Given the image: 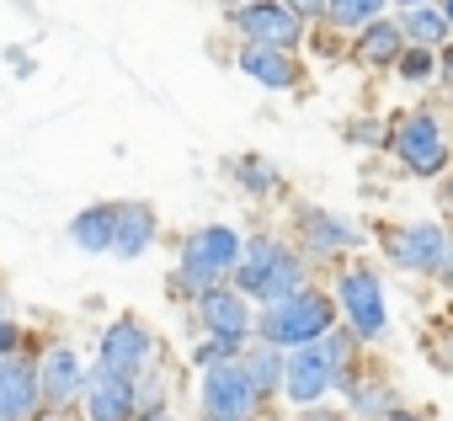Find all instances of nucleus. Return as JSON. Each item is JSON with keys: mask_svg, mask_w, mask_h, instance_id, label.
<instances>
[{"mask_svg": "<svg viewBox=\"0 0 453 421\" xmlns=\"http://www.w3.org/2000/svg\"><path fill=\"white\" fill-rule=\"evenodd\" d=\"M442 86H453V43L442 49Z\"/></svg>", "mask_w": 453, "mask_h": 421, "instance_id": "nucleus-29", "label": "nucleus"}, {"mask_svg": "<svg viewBox=\"0 0 453 421\" xmlns=\"http://www.w3.org/2000/svg\"><path fill=\"white\" fill-rule=\"evenodd\" d=\"M400 6H405V11H421V6H426V0H400Z\"/></svg>", "mask_w": 453, "mask_h": 421, "instance_id": "nucleus-33", "label": "nucleus"}, {"mask_svg": "<svg viewBox=\"0 0 453 421\" xmlns=\"http://www.w3.org/2000/svg\"><path fill=\"white\" fill-rule=\"evenodd\" d=\"M405 49H411V43H405V27H395V22H373V27H363V38H357V59H363V65H400Z\"/></svg>", "mask_w": 453, "mask_h": 421, "instance_id": "nucleus-19", "label": "nucleus"}, {"mask_svg": "<svg viewBox=\"0 0 453 421\" xmlns=\"http://www.w3.org/2000/svg\"><path fill=\"white\" fill-rule=\"evenodd\" d=\"M38 394H43V379L33 363L0 357V421H27L38 410Z\"/></svg>", "mask_w": 453, "mask_h": 421, "instance_id": "nucleus-12", "label": "nucleus"}, {"mask_svg": "<svg viewBox=\"0 0 453 421\" xmlns=\"http://www.w3.org/2000/svg\"><path fill=\"white\" fill-rule=\"evenodd\" d=\"M235 283L241 294L262 299V304H283L288 294L304 288V262L294 251H283L278 241H251L241 251V267H235Z\"/></svg>", "mask_w": 453, "mask_h": 421, "instance_id": "nucleus-3", "label": "nucleus"}, {"mask_svg": "<svg viewBox=\"0 0 453 421\" xmlns=\"http://www.w3.org/2000/svg\"><path fill=\"white\" fill-rule=\"evenodd\" d=\"M12 347H17V325L0 320V357H12Z\"/></svg>", "mask_w": 453, "mask_h": 421, "instance_id": "nucleus-28", "label": "nucleus"}, {"mask_svg": "<svg viewBox=\"0 0 453 421\" xmlns=\"http://www.w3.org/2000/svg\"><path fill=\"white\" fill-rule=\"evenodd\" d=\"M379 11H384V0H331L326 17H331L336 27H373Z\"/></svg>", "mask_w": 453, "mask_h": 421, "instance_id": "nucleus-23", "label": "nucleus"}, {"mask_svg": "<svg viewBox=\"0 0 453 421\" xmlns=\"http://www.w3.org/2000/svg\"><path fill=\"white\" fill-rule=\"evenodd\" d=\"M442 11H448V22H453V0H448V6H442Z\"/></svg>", "mask_w": 453, "mask_h": 421, "instance_id": "nucleus-35", "label": "nucleus"}, {"mask_svg": "<svg viewBox=\"0 0 453 421\" xmlns=\"http://www.w3.org/2000/svg\"><path fill=\"white\" fill-rule=\"evenodd\" d=\"M197 315H203V325L219 336V341H246L251 336V310H246V299H241V288H208L203 299H197Z\"/></svg>", "mask_w": 453, "mask_h": 421, "instance_id": "nucleus-11", "label": "nucleus"}, {"mask_svg": "<svg viewBox=\"0 0 453 421\" xmlns=\"http://www.w3.org/2000/svg\"><path fill=\"white\" fill-rule=\"evenodd\" d=\"M70 241L81 251H112V241H118V208L96 203V208H86V214H75L70 219Z\"/></svg>", "mask_w": 453, "mask_h": 421, "instance_id": "nucleus-17", "label": "nucleus"}, {"mask_svg": "<svg viewBox=\"0 0 453 421\" xmlns=\"http://www.w3.org/2000/svg\"><path fill=\"white\" fill-rule=\"evenodd\" d=\"M86 405H91V421H128L134 405H139V389H134V373L123 368H96L86 379Z\"/></svg>", "mask_w": 453, "mask_h": 421, "instance_id": "nucleus-10", "label": "nucleus"}, {"mask_svg": "<svg viewBox=\"0 0 453 421\" xmlns=\"http://www.w3.org/2000/svg\"><path fill=\"white\" fill-rule=\"evenodd\" d=\"M400 27H405V43H411V49H448V27H453V22H448V11L421 6V11H411Z\"/></svg>", "mask_w": 453, "mask_h": 421, "instance_id": "nucleus-20", "label": "nucleus"}, {"mask_svg": "<svg viewBox=\"0 0 453 421\" xmlns=\"http://www.w3.org/2000/svg\"><path fill=\"white\" fill-rule=\"evenodd\" d=\"M336 304H342L352 336H363V341H379L384 336L389 310H384V288H379V272L373 267H347L342 283H336Z\"/></svg>", "mask_w": 453, "mask_h": 421, "instance_id": "nucleus-6", "label": "nucleus"}, {"mask_svg": "<svg viewBox=\"0 0 453 421\" xmlns=\"http://www.w3.org/2000/svg\"><path fill=\"white\" fill-rule=\"evenodd\" d=\"M347 139H357V144H379V139H389V134H384V128H368V118H363V123L347 128Z\"/></svg>", "mask_w": 453, "mask_h": 421, "instance_id": "nucleus-27", "label": "nucleus"}, {"mask_svg": "<svg viewBox=\"0 0 453 421\" xmlns=\"http://www.w3.org/2000/svg\"><path fill=\"white\" fill-rule=\"evenodd\" d=\"M241 70H246L251 80L273 86V91L299 86V65H294V54H288V49H262V43H251V49L241 54Z\"/></svg>", "mask_w": 453, "mask_h": 421, "instance_id": "nucleus-14", "label": "nucleus"}, {"mask_svg": "<svg viewBox=\"0 0 453 421\" xmlns=\"http://www.w3.org/2000/svg\"><path fill=\"white\" fill-rule=\"evenodd\" d=\"M389 144H395V155L411 176H442L448 171V139H442V123L432 112H405L395 123Z\"/></svg>", "mask_w": 453, "mask_h": 421, "instance_id": "nucleus-5", "label": "nucleus"}, {"mask_svg": "<svg viewBox=\"0 0 453 421\" xmlns=\"http://www.w3.org/2000/svg\"><path fill=\"white\" fill-rule=\"evenodd\" d=\"M150 241H155V208L123 203L118 208V241H112V251L118 256H139V251H150Z\"/></svg>", "mask_w": 453, "mask_h": 421, "instance_id": "nucleus-18", "label": "nucleus"}, {"mask_svg": "<svg viewBox=\"0 0 453 421\" xmlns=\"http://www.w3.org/2000/svg\"><path fill=\"white\" fill-rule=\"evenodd\" d=\"M235 176H241V187H246V192H273V187H278V171H273L267 160H257V155H251V160H241V171H235Z\"/></svg>", "mask_w": 453, "mask_h": 421, "instance_id": "nucleus-25", "label": "nucleus"}, {"mask_svg": "<svg viewBox=\"0 0 453 421\" xmlns=\"http://www.w3.org/2000/svg\"><path fill=\"white\" fill-rule=\"evenodd\" d=\"M331 320H336V304L326 299V294H315V288H299V294H288L283 304H267V315H262V341L267 347H310V341H320V336H331Z\"/></svg>", "mask_w": 453, "mask_h": 421, "instance_id": "nucleus-2", "label": "nucleus"}, {"mask_svg": "<svg viewBox=\"0 0 453 421\" xmlns=\"http://www.w3.org/2000/svg\"><path fill=\"white\" fill-rule=\"evenodd\" d=\"M352 410L357 416H395V389H389V379H379V384H352Z\"/></svg>", "mask_w": 453, "mask_h": 421, "instance_id": "nucleus-22", "label": "nucleus"}, {"mask_svg": "<svg viewBox=\"0 0 453 421\" xmlns=\"http://www.w3.org/2000/svg\"><path fill=\"white\" fill-rule=\"evenodd\" d=\"M241 251H246V246H241V235H235L230 225H208V230H197V235L187 241V251H181V283L197 288V294L219 288L224 272L241 267Z\"/></svg>", "mask_w": 453, "mask_h": 421, "instance_id": "nucleus-4", "label": "nucleus"}, {"mask_svg": "<svg viewBox=\"0 0 453 421\" xmlns=\"http://www.w3.org/2000/svg\"><path fill=\"white\" fill-rule=\"evenodd\" d=\"M384 251L400 272H442L448 262V230L432 225V219H416V225H395L384 230Z\"/></svg>", "mask_w": 453, "mask_h": 421, "instance_id": "nucleus-7", "label": "nucleus"}, {"mask_svg": "<svg viewBox=\"0 0 453 421\" xmlns=\"http://www.w3.org/2000/svg\"><path fill=\"white\" fill-rule=\"evenodd\" d=\"M257 384L246 373V363H213L203 379V410L208 421H246L257 410Z\"/></svg>", "mask_w": 453, "mask_h": 421, "instance_id": "nucleus-8", "label": "nucleus"}, {"mask_svg": "<svg viewBox=\"0 0 453 421\" xmlns=\"http://www.w3.org/2000/svg\"><path fill=\"white\" fill-rule=\"evenodd\" d=\"M395 70H400V75H405V80H411V86H426V80H432V70H437V65H432V49H405V54H400V65H395Z\"/></svg>", "mask_w": 453, "mask_h": 421, "instance_id": "nucleus-24", "label": "nucleus"}, {"mask_svg": "<svg viewBox=\"0 0 453 421\" xmlns=\"http://www.w3.org/2000/svg\"><path fill=\"white\" fill-rule=\"evenodd\" d=\"M442 278L453 283V241H448V262H442Z\"/></svg>", "mask_w": 453, "mask_h": 421, "instance_id": "nucleus-32", "label": "nucleus"}, {"mask_svg": "<svg viewBox=\"0 0 453 421\" xmlns=\"http://www.w3.org/2000/svg\"><path fill=\"white\" fill-rule=\"evenodd\" d=\"M389 421H432V416H421V410H395Z\"/></svg>", "mask_w": 453, "mask_h": 421, "instance_id": "nucleus-31", "label": "nucleus"}, {"mask_svg": "<svg viewBox=\"0 0 453 421\" xmlns=\"http://www.w3.org/2000/svg\"><path fill=\"white\" fill-rule=\"evenodd\" d=\"M144 357H150V336H144V325H139V320H118V325L102 336V363H107V368L134 373Z\"/></svg>", "mask_w": 453, "mask_h": 421, "instance_id": "nucleus-15", "label": "nucleus"}, {"mask_svg": "<svg viewBox=\"0 0 453 421\" xmlns=\"http://www.w3.org/2000/svg\"><path fill=\"white\" fill-rule=\"evenodd\" d=\"M235 27L251 38V43H262V49H294L299 43V17L283 6V0H251V6H241L235 11Z\"/></svg>", "mask_w": 453, "mask_h": 421, "instance_id": "nucleus-9", "label": "nucleus"}, {"mask_svg": "<svg viewBox=\"0 0 453 421\" xmlns=\"http://www.w3.org/2000/svg\"><path fill=\"white\" fill-rule=\"evenodd\" d=\"M299 235H304V251H315V256H336V251L357 246V225L326 214V208H304V214H299Z\"/></svg>", "mask_w": 453, "mask_h": 421, "instance_id": "nucleus-13", "label": "nucleus"}, {"mask_svg": "<svg viewBox=\"0 0 453 421\" xmlns=\"http://www.w3.org/2000/svg\"><path fill=\"white\" fill-rule=\"evenodd\" d=\"M246 363V373H251V384L262 389V394H273V389H283V373H288V363H283V352L278 347H257L251 357H241Z\"/></svg>", "mask_w": 453, "mask_h": 421, "instance_id": "nucleus-21", "label": "nucleus"}, {"mask_svg": "<svg viewBox=\"0 0 453 421\" xmlns=\"http://www.w3.org/2000/svg\"><path fill=\"white\" fill-rule=\"evenodd\" d=\"M347 363H352V336H336V331H331V336H320V341L299 347V352L288 357V373H283L288 400L315 405L326 389L347 384Z\"/></svg>", "mask_w": 453, "mask_h": 421, "instance_id": "nucleus-1", "label": "nucleus"}, {"mask_svg": "<svg viewBox=\"0 0 453 421\" xmlns=\"http://www.w3.org/2000/svg\"><path fill=\"white\" fill-rule=\"evenodd\" d=\"M38 379H43V394H49L54 405H65L70 394H81V389H86V373H81V357H75L70 347H49V357H43V368H38Z\"/></svg>", "mask_w": 453, "mask_h": 421, "instance_id": "nucleus-16", "label": "nucleus"}, {"mask_svg": "<svg viewBox=\"0 0 453 421\" xmlns=\"http://www.w3.org/2000/svg\"><path fill=\"white\" fill-rule=\"evenodd\" d=\"M283 6H288L294 17H326V11H331V0H283Z\"/></svg>", "mask_w": 453, "mask_h": 421, "instance_id": "nucleus-26", "label": "nucleus"}, {"mask_svg": "<svg viewBox=\"0 0 453 421\" xmlns=\"http://www.w3.org/2000/svg\"><path fill=\"white\" fill-rule=\"evenodd\" d=\"M144 421H171V416H160V410H150V416H144Z\"/></svg>", "mask_w": 453, "mask_h": 421, "instance_id": "nucleus-34", "label": "nucleus"}, {"mask_svg": "<svg viewBox=\"0 0 453 421\" xmlns=\"http://www.w3.org/2000/svg\"><path fill=\"white\" fill-rule=\"evenodd\" d=\"M299 421H342V416H336V410H304Z\"/></svg>", "mask_w": 453, "mask_h": 421, "instance_id": "nucleus-30", "label": "nucleus"}]
</instances>
